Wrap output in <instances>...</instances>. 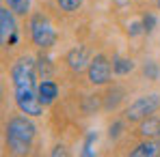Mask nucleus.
<instances>
[{"label":"nucleus","mask_w":160,"mask_h":157,"mask_svg":"<svg viewBox=\"0 0 160 157\" xmlns=\"http://www.w3.org/2000/svg\"><path fill=\"white\" fill-rule=\"evenodd\" d=\"M11 80H13V90H15V104L22 114L28 116H41L43 104L39 99V86H37V73H35V62L30 58H20L11 67Z\"/></svg>","instance_id":"f257e3e1"},{"label":"nucleus","mask_w":160,"mask_h":157,"mask_svg":"<svg viewBox=\"0 0 160 157\" xmlns=\"http://www.w3.org/2000/svg\"><path fill=\"white\" fill-rule=\"evenodd\" d=\"M35 133H37V127L32 125L28 114L26 116H13L4 127V140H7L9 151L13 155H26L32 146Z\"/></svg>","instance_id":"f03ea898"},{"label":"nucleus","mask_w":160,"mask_h":157,"mask_svg":"<svg viewBox=\"0 0 160 157\" xmlns=\"http://www.w3.org/2000/svg\"><path fill=\"white\" fill-rule=\"evenodd\" d=\"M30 37H32V43L41 50H48L56 43V32H54L50 20L39 13L30 20Z\"/></svg>","instance_id":"7ed1b4c3"},{"label":"nucleus","mask_w":160,"mask_h":157,"mask_svg":"<svg viewBox=\"0 0 160 157\" xmlns=\"http://www.w3.org/2000/svg\"><path fill=\"white\" fill-rule=\"evenodd\" d=\"M158 105H160L158 95H143L134 104H130V108L126 110V118L128 121H134V123L136 121H143V118H149L156 112Z\"/></svg>","instance_id":"20e7f679"},{"label":"nucleus","mask_w":160,"mask_h":157,"mask_svg":"<svg viewBox=\"0 0 160 157\" xmlns=\"http://www.w3.org/2000/svg\"><path fill=\"white\" fill-rule=\"evenodd\" d=\"M110 62L104 56H95L93 60H89V80L93 84H106L110 80Z\"/></svg>","instance_id":"39448f33"},{"label":"nucleus","mask_w":160,"mask_h":157,"mask_svg":"<svg viewBox=\"0 0 160 157\" xmlns=\"http://www.w3.org/2000/svg\"><path fill=\"white\" fill-rule=\"evenodd\" d=\"M0 37H2V43L7 45H13L18 41V35H15V20L11 15V11L7 7L0 9Z\"/></svg>","instance_id":"423d86ee"},{"label":"nucleus","mask_w":160,"mask_h":157,"mask_svg":"<svg viewBox=\"0 0 160 157\" xmlns=\"http://www.w3.org/2000/svg\"><path fill=\"white\" fill-rule=\"evenodd\" d=\"M39 99H41V104L43 105H50L54 104V99L58 97V86L54 84L52 80H43L41 84H39Z\"/></svg>","instance_id":"0eeeda50"},{"label":"nucleus","mask_w":160,"mask_h":157,"mask_svg":"<svg viewBox=\"0 0 160 157\" xmlns=\"http://www.w3.org/2000/svg\"><path fill=\"white\" fill-rule=\"evenodd\" d=\"M156 153H158V144L156 142H149V140L147 142H141L136 149L130 151L132 157H152V155H156Z\"/></svg>","instance_id":"6e6552de"},{"label":"nucleus","mask_w":160,"mask_h":157,"mask_svg":"<svg viewBox=\"0 0 160 157\" xmlns=\"http://www.w3.org/2000/svg\"><path fill=\"white\" fill-rule=\"evenodd\" d=\"M67 60H69V67L74 69V71H80V69H84V62H87V52L82 50V48H76V50H72L69 56H67Z\"/></svg>","instance_id":"1a4fd4ad"},{"label":"nucleus","mask_w":160,"mask_h":157,"mask_svg":"<svg viewBox=\"0 0 160 157\" xmlns=\"http://www.w3.org/2000/svg\"><path fill=\"white\" fill-rule=\"evenodd\" d=\"M132 67H134L132 60H128V58H121V56H115V58H112V71L119 73V76L132 71Z\"/></svg>","instance_id":"9d476101"},{"label":"nucleus","mask_w":160,"mask_h":157,"mask_svg":"<svg viewBox=\"0 0 160 157\" xmlns=\"http://www.w3.org/2000/svg\"><path fill=\"white\" fill-rule=\"evenodd\" d=\"M9 4V9L18 15H26L28 9H30V0H4Z\"/></svg>","instance_id":"9b49d317"},{"label":"nucleus","mask_w":160,"mask_h":157,"mask_svg":"<svg viewBox=\"0 0 160 157\" xmlns=\"http://www.w3.org/2000/svg\"><path fill=\"white\" fill-rule=\"evenodd\" d=\"M156 131H160V123L154 121V118H149V121L143 123V127H141V133H143V136H152V133H156Z\"/></svg>","instance_id":"f8f14e48"},{"label":"nucleus","mask_w":160,"mask_h":157,"mask_svg":"<svg viewBox=\"0 0 160 157\" xmlns=\"http://www.w3.org/2000/svg\"><path fill=\"white\" fill-rule=\"evenodd\" d=\"M56 4H58L63 11H69V13H72V11H76L80 7V0H56Z\"/></svg>","instance_id":"ddd939ff"},{"label":"nucleus","mask_w":160,"mask_h":157,"mask_svg":"<svg viewBox=\"0 0 160 157\" xmlns=\"http://www.w3.org/2000/svg\"><path fill=\"white\" fill-rule=\"evenodd\" d=\"M154 24H156V17H154V15H147V17L143 20V30H145V32H152V30H154Z\"/></svg>","instance_id":"4468645a"},{"label":"nucleus","mask_w":160,"mask_h":157,"mask_svg":"<svg viewBox=\"0 0 160 157\" xmlns=\"http://www.w3.org/2000/svg\"><path fill=\"white\" fill-rule=\"evenodd\" d=\"M158 4H160V0H158Z\"/></svg>","instance_id":"2eb2a0df"},{"label":"nucleus","mask_w":160,"mask_h":157,"mask_svg":"<svg viewBox=\"0 0 160 157\" xmlns=\"http://www.w3.org/2000/svg\"><path fill=\"white\" fill-rule=\"evenodd\" d=\"M158 136H160V131H158Z\"/></svg>","instance_id":"dca6fc26"}]
</instances>
